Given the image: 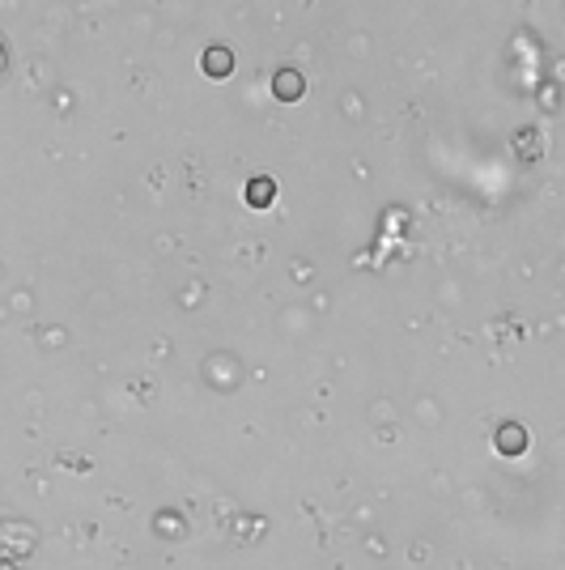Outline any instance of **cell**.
<instances>
[{
  "label": "cell",
  "instance_id": "cell-1",
  "mask_svg": "<svg viewBox=\"0 0 565 570\" xmlns=\"http://www.w3.org/2000/svg\"><path fill=\"white\" fill-rule=\"evenodd\" d=\"M297 94H302V77H297V73H277V98H297Z\"/></svg>",
  "mask_w": 565,
  "mask_h": 570
},
{
  "label": "cell",
  "instance_id": "cell-2",
  "mask_svg": "<svg viewBox=\"0 0 565 570\" xmlns=\"http://www.w3.org/2000/svg\"><path fill=\"white\" fill-rule=\"evenodd\" d=\"M205 69H209V73H229V51H217V47H213L209 60H205Z\"/></svg>",
  "mask_w": 565,
  "mask_h": 570
},
{
  "label": "cell",
  "instance_id": "cell-3",
  "mask_svg": "<svg viewBox=\"0 0 565 570\" xmlns=\"http://www.w3.org/2000/svg\"><path fill=\"white\" fill-rule=\"evenodd\" d=\"M268 196H272V183H268V179H255V183H251V192H247V200H251V205H263Z\"/></svg>",
  "mask_w": 565,
  "mask_h": 570
}]
</instances>
